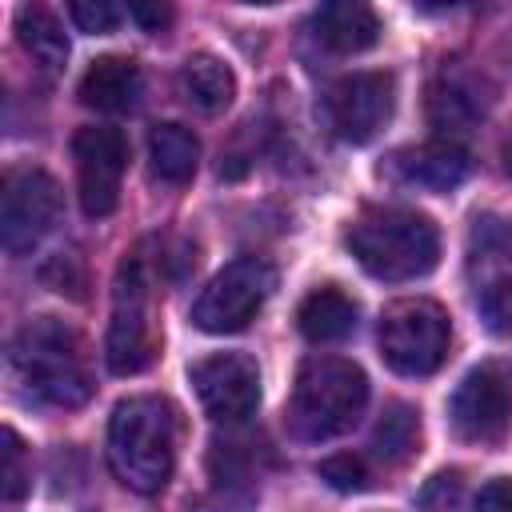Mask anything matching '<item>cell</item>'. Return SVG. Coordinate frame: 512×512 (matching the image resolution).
<instances>
[{"label":"cell","mask_w":512,"mask_h":512,"mask_svg":"<svg viewBox=\"0 0 512 512\" xmlns=\"http://www.w3.org/2000/svg\"><path fill=\"white\" fill-rule=\"evenodd\" d=\"M16 380L44 404L76 408L92 396V368L80 332L56 316L28 320L8 348Z\"/></svg>","instance_id":"6da1fadb"},{"label":"cell","mask_w":512,"mask_h":512,"mask_svg":"<svg viewBox=\"0 0 512 512\" xmlns=\"http://www.w3.org/2000/svg\"><path fill=\"white\" fill-rule=\"evenodd\" d=\"M108 464L140 496L168 484L176 464V412L164 396H128L108 420Z\"/></svg>","instance_id":"7a4b0ae2"},{"label":"cell","mask_w":512,"mask_h":512,"mask_svg":"<svg viewBox=\"0 0 512 512\" xmlns=\"http://www.w3.org/2000/svg\"><path fill=\"white\" fill-rule=\"evenodd\" d=\"M344 240L356 264L388 284L428 276L440 260V232L416 208H364Z\"/></svg>","instance_id":"3957f363"},{"label":"cell","mask_w":512,"mask_h":512,"mask_svg":"<svg viewBox=\"0 0 512 512\" xmlns=\"http://www.w3.org/2000/svg\"><path fill=\"white\" fill-rule=\"evenodd\" d=\"M368 408V376L360 364L344 356H312L300 364L292 400H288V424L300 440H332L356 428V420Z\"/></svg>","instance_id":"277c9868"},{"label":"cell","mask_w":512,"mask_h":512,"mask_svg":"<svg viewBox=\"0 0 512 512\" xmlns=\"http://www.w3.org/2000/svg\"><path fill=\"white\" fill-rule=\"evenodd\" d=\"M380 356L400 376H432L448 360L452 324L436 300H396L380 312Z\"/></svg>","instance_id":"5b68a950"},{"label":"cell","mask_w":512,"mask_h":512,"mask_svg":"<svg viewBox=\"0 0 512 512\" xmlns=\"http://www.w3.org/2000/svg\"><path fill=\"white\" fill-rule=\"evenodd\" d=\"M468 288L480 320L508 336L512 332V220L476 216L468 228Z\"/></svg>","instance_id":"8992f818"},{"label":"cell","mask_w":512,"mask_h":512,"mask_svg":"<svg viewBox=\"0 0 512 512\" xmlns=\"http://www.w3.org/2000/svg\"><path fill=\"white\" fill-rule=\"evenodd\" d=\"M276 288V272L268 260L260 256H240L232 264H224L208 288L196 296L192 304V324L208 336H228V332H244L256 312L264 308V300Z\"/></svg>","instance_id":"52a82bcc"},{"label":"cell","mask_w":512,"mask_h":512,"mask_svg":"<svg viewBox=\"0 0 512 512\" xmlns=\"http://www.w3.org/2000/svg\"><path fill=\"white\" fill-rule=\"evenodd\" d=\"M104 360L116 376H136L156 360V328L148 308V280L140 256H124L112 288V324L104 340Z\"/></svg>","instance_id":"ba28073f"},{"label":"cell","mask_w":512,"mask_h":512,"mask_svg":"<svg viewBox=\"0 0 512 512\" xmlns=\"http://www.w3.org/2000/svg\"><path fill=\"white\" fill-rule=\"evenodd\" d=\"M64 192L44 168H8L0 184V244L12 256L32 252L60 220Z\"/></svg>","instance_id":"9c48e42d"},{"label":"cell","mask_w":512,"mask_h":512,"mask_svg":"<svg viewBox=\"0 0 512 512\" xmlns=\"http://www.w3.org/2000/svg\"><path fill=\"white\" fill-rule=\"evenodd\" d=\"M396 108V80L388 72H348L324 92V120L348 144H368Z\"/></svg>","instance_id":"30bf717a"},{"label":"cell","mask_w":512,"mask_h":512,"mask_svg":"<svg viewBox=\"0 0 512 512\" xmlns=\"http://www.w3.org/2000/svg\"><path fill=\"white\" fill-rule=\"evenodd\" d=\"M80 208L88 216H108L120 204V176L128 168V136L112 124H88L72 136Z\"/></svg>","instance_id":"8fae6325"},{"label":"cell","mask_w":512,"mask_h":512,"mask_svg":"<svg viewBox=\"0 0 512 512\" xmlns=\"http://www.w3.org/2000/svg\"><path fill=\"white\" fill-rule=\"evenodd\" d=\"M452 428L456 436L472 440V444H492L504 436L508 420H512V368L504 364H480L472 368L448 404Z\"/></svg>","instance_id":"7c38bea8"},{"label":"cell","mask_w":512,"mask_h":512,"mask_svg":"<svg viewBox=\"0 0 512 512\" xmlns=\"http://www.w3.org/2000/svg\"><path fill=\"white\" fill-rule=\"evenodd\" d=\"M200 408L220 424H240L260 404V368L244 352H216L188 368Z\"/></svg>","instance_id":"4fadbf2b"},{"label":"cell","mask_w":512,"mask_h":512,"mask_svg":"<svg viewBox=\"0 0 512 512\" xmlns=\"http://www.w3.org/2000/svg\"><path fill=\"white\" fill-rule=\"evenodd\" d=\"M392 176L404 180V184H416V188H432V192H448L456 188L472 160H468V148L464 144H452V140H428V144H416V148H400L392 160H388Z\"/></svg>","instance_id":"5bb4252c"},{"label":"cell","mask_w":512,"mask_h":512,"mask_svg":"<svg viewBox=\"0 0 512 512\" xmlns=\"http://www.w3.org/2000/svg\"><path fill=\"white\" fill-rule=\"evenodd\" d=\"M484 116V96L476 92V80L460 68H444L428 88V124L436 128V140L460 144L464 132Z\"/></svg>","instance_id":"9a60e30c"},{"label":"cell","mask_w":512,"mask_h":512,"mask_svg":"<svg viewBox=\"0 0 512 512\" xmlns=\"http://www.w3.org/2000/svg\"><path fill=\"white\" fill-rule=\"evenodd\" d=\"M312 36L328 52L352 56V52H364L380 40V20L360 0H332V4H320L312 12Z\"/></svg>","instance_id":"2e32d148"},{"label":"cell","mask_w":512,"mask_h":512,"mask_svg":"<svg viewBox=\"0 0 512 512\" xmlns=\"http://www.w3.org/2000/svg\"><path fill=\"white\" fill-rule=\"evenodd\" d=\"M144 76L128 56H96L80 76V100L96 112H128L140 104Z\"/></svg>","instance_id":"e0dca14e"},{"label":"cell","mask_w":512,"mask_h":512,"mask_svg":"<svg viewBox=\"0 0 512 512\" xmlns=\"http://www.w3.org/2000/svg\"><path fill=\"white\" fill-rule=\"evenodd\" d=\"M356 316H360L356 300L348 292H340L336 284H324V288H312L300 300L296 328L312 344H336V340H344V336L356 332Z\"/></svg>","instance_id":"ac0fdd59"},{"label":"cell","mask_w":512,"mask_h":512,"mask_svg":"<svg viewBox=\"0 0 512 512\" xmlns=\"http://www.w3.org/2000/svg\"><path fill=\"white\" fill-rule=\"evenodd\" d=\"M180 92H184V100L192 108H200V112L212 116V112H224L232 104L236 76H232V68L224 60L200 52V56H188L184 60V68H180Z\"/></svg>","instance_id":"d6986e66"},{"label":"cell","mask_w":512,"mask_h":512,"mask_svg":"<svg viewBox=\"0 0 512 512\" xmlns=\"http://www.w3.org/2000/svg\"><path fill=\"white\" fill-rule=\"evenodd\" d=\"M148 160L164 184H188L200 164V140L184 124H156L148 132Z\"/></svg>","instance_id":"ffe728a7"},{"label":"cell","mask_w":512,"mask_h":512,"mask_svg":"<svg viewBox=\"0 0 512 512\" xmlns=\"http://www.w3.org/2000/svg\"><path fill=\"white\" fill-rule=\"evenodd\" d=\"M16 40L36 64H44L52 72L64 68V60H68V36L44 4H24L16 12Z\"/></svg>","instance_id":"44dd1931"},{"label":"cell","mask_w":512,"mask_h":512,"mask_svg":"<svg viewBox=\"0 0 512 512\" xmlns=\"http://www.w3.org/2000/svg\"><path fill=\"white\" fill-rule=\"evenodd\" d=\"M420 448V416L416 408L408 404H388L376 432H372V452L384 460V464H404L412 452Z\"/></svg>","instance_id":"7402d4cb"},{"label":"cell","mask_w":512,"mask_h":512,"mask_svg":"<svg viewBox=\"0 0 512 512\" xmlns=\"http://www.w3.org/2000/svg\"><path fill=\"white\" fill-rule=\"evenodd\" d=\"M320 480H328L336 492H364L368 488V464L360 460V456H352V452H336V456H328V460H320Z\"/></svg>","instance_id":"603a6c76"},{"label":"cell","mask_w":512,"mask_h":512,"mask_svg":"<svg viewBox=\"0 0 512 512\" xmlns=\"http://www.w3.org/2000/svg\"><path fill=\"white\" fill-rule=\"evenodd\" d=\"M460 504V472H436L420 488V512H456Z\"/></svg>","instance_id":"cb8c5ba5"},{"label":"cell","mask_w":512,"mask_h":512,"mask_svg":"<svg viewBox=\"0 0 512 512\" xmlns=\"http://www.w3.org/2000/svg\"><path fill=\"white\" fill-rule=\"evenodd\" d=\"M68 16H72V24L80 28V32H112L116 28V20H120V8L116 4H108V0H76V4H68Z\"/></svg>","instance_id":"d4e9b609"},{"label":"cell","mask_w":512,"mask_h":512,"mask_svg":"<svg viewBox=\"0 0 512 512\" xmlns=\"http://www.w3.org/2000/svg\"><path fill=\"white\" fill-rule=\"evenodd\" d=\"M28 492V468H24V444L12 428H4V496L20 500Z\"/></svg>","instance_id":"484cf974"},{"label":"cell","mask_w":512,"mask_h":512,"mask_svg":"<svg viewBox=\"0 0 512 512\" xmlns=\"http://www.w3.org/2000/svg\"><path fill=\"white\" fill-rule=\"evenodd\" d=\"M472 512H512V476L488 480V484L476 492Z\"/></svg>","instance_id":"4316f807"},{"label":"cell","mask_w":512,"mask_h":512,"mask_svg":"<svg viewBox=\"0 0 512 512\" xmlns=\"http://www.w3.org/2000/svg\"><path fill=\"white\" fill-rule=\"evenodd\" d=\"M128 16L144 28V32H164L172 24V8L168 4H132Z\"/></svg>","instance_id":"83f0119b"},{"label":"cell","mask_w":512,"mask_h":512,"mask_svg":"<svg viewBox=\"0 0 512 512\" xmlns=\"http://www.w3.org/2000/svg\"><path fill=\"white\" fill-rule=\"evenodd\" d=\"M500 164H504V172L512 176V124H508V132H504V140H500Z\"/></svg>","instance_id":"f1b7e54d"}]
</instances>
